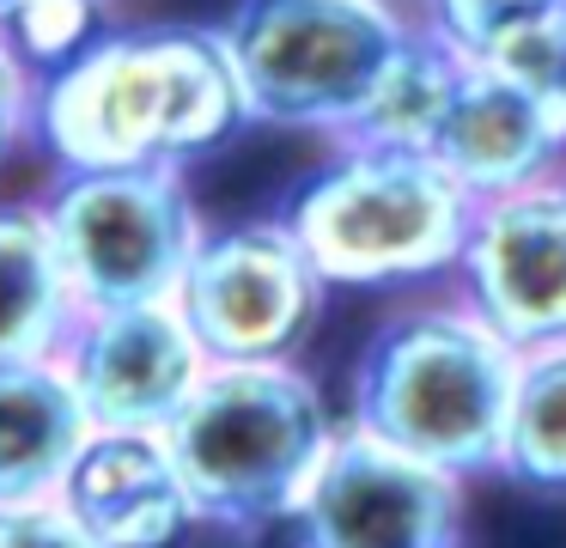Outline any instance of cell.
Masks as SVG:
<instances>
[{"label": "cell", "instance_id": "1", "mask_svg": "<svg viewBox=\"0 0 566 548\" xmlns=\"http://www.w3.org/2000/svg\"><path fill=\"white\" fill-rule=\"evenodd\" d=\"M244 128L250 104L220 24H128L38 80L31 146L55 170L196 165Z\"/></svg>", "mask_w": 566, "mask_h": 548}, {"label": "cell", "instance_id": "2", "mask_svg": "<svg viewBox=\"0 0 566 548\" xmlns=\"http://www.w3.org/2000/svg\"><path fill=\"white\" fill-rule=\"evenodd\" d=\"M524 353L463 299L408 304L371 329L354 372V426L439 463L451 475H493L505 463V421Z\"/></svg>", "mask_w": 566, "mask_h": 548}, {"label": "cell", "instance_id": "3", "mask_svg": "<svg viewBox=\"0 0 566 548\" xmlns=\"http://www.w3.org/2000/svg\"><path fill=\"white\" fill-rule=\"evenodd\" d=\"M281 219L329 287H420L457 275L475 195L432 153L335 141V153L286 189Z\"/></svg>", "mask_w": 566, "mask_h": 548}, {"label": "cell", "instance_id": "4", "mask_svg": "<svg viewBox=\"0 0 566 548\" xmlns=\"http://www.w3.org/2000/svg\"><path fill=\"white\" fill-rule=\"evenodd\" d=\"M335 433L342 426L317 378L298 372L293 360L208 365V378L165 426L177 469L201 506V524L232 536L293 524Z\"/></svg>", "mask_w": 566, "mask_h": 548}, {"label": "cell", "instance_id": "5", "mask_svg": "<svg viewBox=\"0 0 566 548\" xmlns=\"http://www.w3.org/2000/svg\"><path fill=\"white\" fill-rule=\"evenodd\" d=\"M420 12L402 0H232V49L250 122L347 141Z\"/></svg>", "mask_w": 566, "mask_h": 548}, {"label": "cell", "instance_id": "6", "mask_svg": "<svg viewBox=\"0 0 566 548\" xmlns=\"http://www.w3.org/2000/svg\"><path fill=\"white\" fill-rule=\"evenodd\" d=\"M62 268L80 304H147L177 299L189 256L201 244V207L184 165H116L55 170L38 195Z\"/></svg>", "mask_w": 566, "mask_h": 548}, {"label": "cell", "instance_id": "7", "mask_svg": "<svg viewBox=\"0 0 566 548\" xmlns=\"http://www.w3.org/2000/svg\"><path fill=\"white\" fill-rule=\"evenodd\" d=\"M323 304L329 280L281 214L208 226L177 287V311L213 365L298 360L311 329L323 323Z\"/></svg>", "mask_w": 566, "mask_h": 548}, {"label": "cell", "instance_id": "8", "mask_svg": "<svg viewBox=\"0 0 566 548\" xmlns=\"http://www.w3.org/2000/svg\"><path fill=\"white\" fill-rule=\"evenodd\" d=\"M298 548H463V475L347 421L293 511Z\"/></svg>", "mask_w": 566, "mask_h": 548}, {"label": "cell", "instance_id": "9", "mask_svg": "<svg viewBox=\"0 0 566 548\" xmlns=\"http://www.w3.org/2000/svg\"><path fill=\"white\" fill-rule=\"evenodd\" d=\"M457 299L475 304L517 353L566 335V165L481 195L457 262Z\"/></svg>", "mask_w": 566, "mask_h": 548}, {"label": "cell", "instance_id": "10", "mask_svg": "<svg viewBox=\"0 0 566 548\" xmlns=\"http://www.w3.org/2000/svg\"><path fill=\"white\" fill-rule=\"evenodd\" d=\"M62 365L86 402L92 426H165L208 378V348L196 341L177 299L86 304L62 348Z\"/></svg>", "mask_w": 566, "mask_h": 548}, {"label": "cell", "instance_id": "11", "mask_svg": "<svg viewBox=\"0 0 566 548\" xmlns=\"http://www.w3.org/2000/svg\"><path fill=\"white\" fill-rule=\"evenodd\" d=\"M62 499L104 548H184L201 530L171 438L153 426H92Z\"/></svg>", "mask_w": 566, "mask_h": 548}, {"label": "cell", "instance_id": "12", "mask_svg": "<svg viewBox=\"0 0 566 548\" xmlns=\"http://www.w3.org/2000/svg\"><path fill=\"white\" fill-rule=\"evenodd\" d=\"M469 195H505L542 170L566 165V110L530 92L524 80L500 73L493 61L469 55L463 80L451 92L439 134L427 146Z\"/></svg>", "mask_w": 566, "mask_h": 548}, {"label": "cell", "instance_id": "13", "mask_svg": "<svg viewBox=\"0 0 566 548\" xmlns=\"http://www.w3.org/2000/svg\"><path fill=\"white\" fill-rule=\"evenodd\" d=\"M92 438V414L67 378L62 353L0 360V506L55 499Z\"/></svg>", "mask_w": 566, "mask_h": 548}, {"label": "cell", "instance_id": "14", "mask_svg": "<svg viewBox=\"0 0 566 548\" xmlns=\"http://www.w3.org/2000/svg\"><path fill=\"white\" fill-rule=\"evenodd\" d=\"M80 292L62 268L38 201H0V360H50L80 323Z\"/></svg>", "mask_w": 566, "mask_h": 548}, {"label": "cell", "instance_id": "15", "mask_svg": "<svg viewBox=\"0 0 566 548\" xmlns=\"http://www.w3.org/2000/svg\"><path fill=\"white\" fill-rule=\"evenodd\" d=\"M463 68H469L463 49H457L451 37H439L427 19H415L408 43L396 49L390 73H384V85L371 92L366 116L354 122L347 141L415 146V153H427L439 122H444V110H451V92H457V80H463Z\"/></svg>", "mask_w": 566, "mask_h": 548}, {"label": "cell", "instance_id": "16", "mask_svg": "<svg viewBox=\"0 0 566 548\" xmlns=\"http://www.w3.org/2000/svg\"><path fill=\"white\" fill-rule=\"evenodd\" d=\"M500 475H512L530 494L566 499V335L524 348L517 360Z\"/></svg>", "mask_w": 566, "mask_h": 548}, {"label": "cell", "instance_id": "17", "mask_svg": "<svg viewBox=\"0 0 566 548\" xmlns=\"http://www.w3.org/2000/svg\"><path fill=\"white\" fill-rule=\"evenodd\" d=\"M98 7L104 0H0V37L43 80L98 37Z\"/></svg>", "mask_w": 566, "mask_h": 548}, {"label": "cell", "instance_id": "18", "mask_svg": "<svg viewBox=\"0 0 566 548\" xmlns=\"http://www.w3.org/2000/svg\"><path fill=\"white\" fill-rule=\"evenodd\" d=\"M548 12H566V0H420V19L475 61L512 31L548 19Z\"/></svg>", "mask_w": 566, "mask_h": 548}, {"label": "cell", "instance_id": "19", "mask_svg": "<svg viewBox=\"0 0 566 548\" xmlns=\"http://www.w3.org/2000/svg\"><path fill=\"white\" fill-rule=\"evenodd\" d=\"M481 61H493L500 73L524 80L530 92H542L548 104L566 110V12H548V19L512 31L505 43H493Z\"/></svg>", "mask_w": 566, "mask_h": 548}, {"label": "cell", "instance_id": "20", "mask_svg": "<svg viewBox=\"0 0 566 548\" xmlns=\"http://www.w3.org/2000/svg\"><path fill=\"white\" fill-rule=\"evenodd\" d=\"M0 548H104V542L55 494V499H25V506H0Z\"/></svg>", "mask_w": 566, "mask_h": 548}, {"label": "cell", "instance_id": "21", "mask_svg": "<svg viewBox=\"0 0 566 548\" xmlns=\"http://www.w3.org/2000/svg\"><path fill=\"white\" fill-rule=\"evenodd\" d=\"M31 116H38V73L25 68L7 37H0V165L31 146Z\"/></svg>", "mask_w": 566, "mask_h": 548}, {"label": "cell", "instance_id": "22", "mask_svg": "<svg viewBox=\"0 0 566 548\" xmlns=\"http://www.w3.org/2000/svg\"><path fill=\"white\" fill-rule=\"evenodd\" d=\"M402 7H420V0H402Z\"/></svg>", "mask_w": 566, "mask_h": 548}]
</instances>
